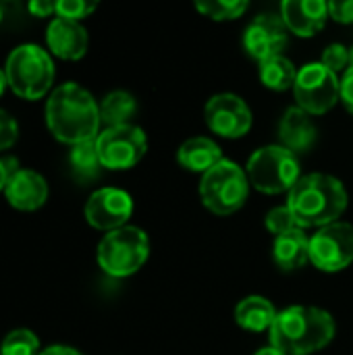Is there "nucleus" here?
<instances>
[{"mask_svg":"<svg viewBox=\"0 0 353 355\" xmlns=\"http://www.w3.org/2000/svg\"><path fill=\"white\" fill-rule=\"evenodd\" d=\"M29 12L35 17H48V15L56 12V2H46V0L29 2Z\"/></svg>","mask_w":353,"mask_h":355,"instance_id":"obj_32","label":"nucleus"},{"mask_svg":"<svg viewBox=\"0 0 353 355\" xmlns=\"http://www.w3.org/2000/svg\"><path fill=\"white\" fill-rule=\"evenodd\" d=\"M279 137L281 146L289 152H308L316 141V127L312 123V116L298 106L289 108L279 123Z\"/></svg>","mask_w":353,"mask_h":355,"instance_id":"obj_17","label":"nucleus"},{"mask_svg":"<svg viewBox=\"0 0 353 355\" xmlns=\"http://www.w3.org/2000/svg\"><path fill=\"white\" fill-rule=\"evenodd\" d=\"M150 256V239L139 227H121L104 235L98 245L100 268L117 279L137 272Z\"/></svg>","mask_w":353,"mask_h":355,"instance_id":"obj_7","label":"nucleus"},{"mask_svg":"<svg viewBox=\"0 0 353 355\" xmlns=\"http://www.w3.org/2000/svg\"><path fill=\"white\" fill-rule=\"evenodd\" d=\"M19 135V125L12 114L0 108V150H8Z\"/></svg>","mask_w":353,"mask_h":355,"instance_id":"obj_29","label":"nucleus"},{"mask_svg":"<svg viewBox=\"0 0 353 355\" xmlns=\"http://www.w3.org/2000/svg\"><path fill=\"white\" fill-rule=\"evenodd\" d=\"M322 64L333 73L343 71L350 64V48H345L343 44H331L322 54Z\"/></svg>","mask_w":353,"mask_h":355,"instance_id":"obj_28","label":"nucleus"},{"mask_svg":"<svg viewBox=\"0 0 353 355\" xmlns=\"http://www.w3.org/2000/svg\"><path fill=\"white\" fill-rule=\"evenodd\" d=\"M295 79H298V71H295L293 62L289 58H285L283 54L260 62V81L268 89L285 92L295 85Z\"/></svg>","mask_w":353,"mask_h":355,"instance_id":"obj_22","label":"nucleus"},{"mask_svg":"<svg viewBox=\"0 0 353 355\" xmlns=\"http://www.w3.org/2000/svg\"><path fill=\"white\" fill-rule=\"evenodd\" d=\"M4 193L10 206H15L17 210L31 212L44 206V202L48 200V183L40 173L19 168L15 175L8 177Z\"/></svg>","mask_w":353,"mask_h":355,"instance_id":"obj_15","label":"nucleus"},{"mask_svg":"<svg viewBox=\"0 0 353 355\" xmlns=\"http://www.w3.org/2000/svg\"><path fill=\"white\" fill-rule=\"evenodd\" d=\"M133 212V200L127 191L117 187H102L94 191L85 204V220L100 231H117L125 227Z\"/></svg>","mask_w":353,"mask_h":355,"instance_id":"obj_12","label":"nucleus"},{"mask_svg":"<svg viewBox=\"0 0 353 355\" xmlns=\"http://www.w3.org/2000/svg\"><path fill=\"white\" fill-rule=\"evenodd\" d=\"M196 8L210 17L212 21H231L241 17L248 10L246 0H202L196 2Z\"/></svg>","mask_w":353,"mask_h":355,"instance_id":"obj_24","label":"nucleus"},{"mask_svg":"<svg viewBox=\"0 0 353 355\" xmlns=\"http://www.w3.org/2000/svg\"><path fill=\"white\" fill-rule=\"evenodd\" d=\"M287 208L291 210L298 229L327 227L347 208V191L337 177L325 173L302 175L295 187L289 191Z\"/></svg>","mask_w":353,"mask_h":355,"instance_id":"obj_2","label":"nucleus"},{"mask_svg":"<svg viewBox=\"0 0 353 355\" xmlns=\"http://www.w3.org/2000/svg\"><path fill=\"white\" fill-rule=\"evenodd\" d=\"M341 81L337 73L327 69L322 62H308L298 71V79L293 85L298 108L308 112L310 116L327 114L339 100Z\"/></svg>","mask_w":353,"mask_h":355,"instance_id":"obj_8","label":"nucleus"},{"mask_svg":"<svg viewBox=\"0 0 353 355\" xmlns=\"http://www.w3.org/2000/svg\"><path fill=\"white\" fill-rule=\"evenodd\" d=\"M337 327L327 310L314 306H291L279 312L270 343L285 355H310L325 349L335 339Z\"/></svg>","mask_w":353,"mask_h":355,"instance_id":"obj_3","label":"nucleus"},{"mask_svg":"<svg viewBox=\"0 0 353 355\" xmlns=\"http://www.w3.org/2000/svg\"><path fill=\"white\" fill-rule=\"evenodd\" d=\"M0 21H2V8H0Z\"/></svg>","mask_w":353,"mask_h":355,"instance_id":"obj_38","label":"nucleus"},{"mask_svg":"<svg viewBox=\"0 0 353 355\" xmlns=\"http://www.w3.org/2000/svg\"><path fill=\"white\" fill-rule=\"evenodd\" d=\"M48 48L64 58V60H77L87 50V31L77 21H69L62 17H56L46 31Z\"/></svg>","mask_w":353,"mask_h":355,"instance_id":"obj_16","label":"nucleus"},{"mask_svg":"<svg viewBox=\"0 0 353 355\" xmlns=\"http://www.w3.org/2000/svg\"><path fill=\"white\" fill-rule=\"evenodd\" d=\"M277 316L279 312L275 310V306L260 295H250L241 300L235 308V322L250 333H270Z\"/></svg>","mask_w":353,"mask_h":355,"instance_id":"obj_20","label":"nucleus"},{"mask_svg":"<svg viewBox=\"0 0 353 355\" xmlns=\"http://www.w3.org/2000/svg\"><path fill=\"white\" fill-rule=\"evenodd\" d=\"M250 193V179L246 171L233 160L223 158L216 166H212L206 175H202L200 198L202 204L218 214L229 216L243 208Z\"/></svg>","mask_w":353,"mask_h":355,"instance_id":"obj_6","label":"nucleus"},{"mask_svg":"<svg viewBox=\"0 0 353 355\" xmlns=\"http://www.w3.org/2000/svg\"><path fill=\"white\" fill-rule=\"evenodd\" d=\"M46 123L52 135L64 144L77 146L92 141L100 135V106L81 85L64 83L56 87L48 98Z\"/></svg>","mask_w":353,"mask_h":355,"instance_id":"obj_1","label":"nucleus"},{"mask_svg":"<svg viewBox=\"0 0 353 355\" xmlns=\"http://www.w3.org/2000/svg\"><path fill=\"white\" fill-rule=\"evenodd\" d=\"M40 355H81L77 349H71V347H62V345H54V347H48L44 349Z\"/></svg>","mask_w":353,"mask_h":355,"instance_id":"obj_33","label":"nucleus"},{"mask_svg":"<svg viewBox=\"0 0 353 355\" xmlns=\"http://www.w3.org/2000/svg\"><path fill=\"white\" fill-rule=\"evenodd\" d=\"M69 160H71L73 171H75L79 177H83V179L96 177L98 171H100V166H102L100 156H98V148H96V139L73 146Z\"/></svg>","mask_w":353,"mask_h":355,"instance_id":"obj_23","label":"nucleus"},{"mask_svg":"<svg viewBox=\"0 0 353 355\" xmlns=\"http://www.w3.org/2000/svg\"><path fill=\"white\" fill-rule=\"evenodd\" d=\"M223 160V152L216 141L208 137H191L183 141L177 150V162L185 171L206 175L212 166Z\"/></svg>","mask_w":353,"mask_h":355,"instance_id":"obj_18","label":"nucleus"},{"mask_svg":"<svg viewBox=\"0 0 353 355\" xmlns=\"http://www.w3.org/2000/svg\"><path fill=\"white\" fill-rule=\"evenodd\" d=\"M6 181H8V173H6V166H4V160H0V191L6 187Z\"/></svg>","mask_w":353,"mask_h":355,"instance_id":"obj_34","label":"nucleus"},{"mask_svg":"<svg viewBox=\"0 0 353 355\" xmlns=\"http://www.w3.org/2000/svg\"><path fill=\"white\" fill-rule=\"evenodd\" d=\"M96 2H87V0H60L56 2V15L69 21H77L92 15L96 10Z\"/></svg>","mask_w":353,"mask_h":355,"instance_id":"obj_27","label":"nucleus"},{"mask_svg":"<svg viewBox=\"0 0 353 355\" xmlns=\"http://www.w3.org/2000/svg\"><path fill=\"white\" fill-rule=\"evenodd\" d=\"M281 19L289 31L300 37H312L329 19V2L322 0H285L281 4Z\"/></svg>","mask_w":353,"mask_h":355,"instance_id":"obj_14","label":"nucleus"},{"mask_svg":"<svg viewBox=\"0 0 353 355\" xmlns=\"http://www.w3.org/2000/svg\"><path fill=\"white\" fill-rule=\"evenodd\" d=\"M350 67H353V46L350 48Z\"/></svg>","mask_w":353,"mask_h":355,"instance_id":"obj_37","label":"nucleus"},{"mask_svg":"<svg viewBox=\"0 0 353 355\" xmlns=\"http://www.w3.org/2000/svg\"><path fill=\"white\" fill-rule=\"evenodd\" d=\"M310 262L322 272H339L353 262V227L333 223L310 237Z\"/></svg>","mask_w":353,"mask_h":355,"instance_id":"obj_10","label":"nucleus"},{"mask_svg":"<svg viewBox=\"0 0 353 355\" xmlns=\"http://www.w3.org/2000/svg\"><path fill=\"white\" fill-rule=\"evenodd\" d=\"M206 125L221 137H243L252 129V110L235 94L212 96L204 108Z\"/></svg>","mask_w":353,"mask_h":355,"instance_id":"obj_11","label":"nucleus"},{"mask_svg":"<svg viewBox=\"0 0 353 355\" xmlns=\"http://www.w3.org/2000/svg\"><path fill=\"white\" fill-rule=\"evenodd\" d=\"M256 355H285V354H283V352H279V349H275V347L270 345V347H264V349H260V352H258Z\"/></svg>","mask_w":353,"mask_h":355,"instance_id":"obj_35","label":"nucleus"},{"mask_svg":"<svg viewBox=\"0 0 353 355\" xmlns=\"http://www.w3.org/2000/svg\"><path fill=\"white\" fill-rule=\"evenodd\" d=\"M6 85H8V81H6V75H4V71H0V96L4 94Z\"/></svg>","mask_w":353,"mask_h":355,"instance_id":"obj_36","label":"nucleus"},{"mask_svg":"<svg viewBox=\"0 0 353 355\" xmlns=\"http://www.w3.org/2000/svg\"><path fill=\"white\" fill-rule=\"evenodd\" d=\"M329 17L339 23H353V0L352 2H329Z\"/></svg>","mask_w":353,"mask_h":355,"instance_id":"obj_30","label":"nucleus"},{"mask_svg":"<svg viewBox=\"0 0 353 355\" xmlns=\"http://www.w3.org/2000/svg\"><path fill=\"white\" fill-rule=\"evenodd\" d=\"M40 341L37 337L27 331V329H17L12 333L6 335V339L2 341L0 354L2 355H40Z\"/></svg>","mask_w":353,"mask_h":355,"instance_id":"obj_25","label":"nucleus"},{"mask_svg":"<svg viewBox=\"0 0 353 355\" xmlns=\"http://www.w3.org/2000/svg\"><path fill=\"white\" fill-rule=\"evenodd\" d=\"M287 46V27L277 15H260L256 17L243 35L246 52L258 62L279 56Z\"/></svg>","mask_w":353,"mask_h":355,"instance_id":"obj_13","label":"nucleus"},{"mask_svg":"<svg viewBox=\"0 0 353 355\" xmlns=\"http://www.w3.org/2000/svg\"><path fill=\"white\" fill-rule=\"evenodd\" d=\"M4 75L17 96L37 100L54 81V64L44 48L35 44H23L8 54Z\"/></svg>","mask_w":353,"mask_h":355,"instance_id":"obj_5","label":"nucleus"},{"mask_svg":"<svg viewBox=\"0 0 353 355\" xmlns=\"http://www.w3.org/2000/svg\"><path fill=\"white\" fill-rule=\"evenodd\" d=\"M96 148L102 166L112 171H127L144 158L148 139L146 133L135 125L106 127L96 137Z\"/></svg>","mask_w":353,"mask_h":355,"instance_id":"obj_9","label":"nucleus"},{"mask_svg":"<svg viewBox=\"0 0 353 355\" xmlns=\"http://www.w3.org/2000/svg\"><path fill=\"white\" fill-rule=\"evenodd\" d=\"M273 258L275 264L285 272L306 266V262H310V237H306L302 229H293L281 237H275Z\"/></svg>","mask_w":353,"mask_h":355,"instance_id":"obj_19","label":"nucleus"},{"mask_svg":"<svg viewBox=\"0 0 353 355\" xmlns=\"http://www.w3.org/2000/svg\"><path fill=\"white\" fill-rule=\"evenodd\" d=\"M339 98L343 100L345 108H347V110L353 114V67H347V69H345V73H343Z\"/></svg>","mask_w":353,"mask_h":355,"instance_id":"obj_31","label":"nucleus"},{"mask_svg":"<svg viewBox=\"0 0 353 355\" xmlns=\"http://www.w3.org/2000/svg\"><path fill=\"white\" fill-rule=\"evenodd\" d=\"M266 229L275 235V237H281L293 229H298L295 225V218L291 214V210L287 206H279V208H273L268 214H266V220H264Z\"/></svg>","mask_w":353,"mask_h":355,"instance_id":"obj_26","label":"nucleus"},{"mask_svg":"<svg viewBox=\"0 0 353 355\" xmlns=\"http://www.w3.org/2000/svg\"><path fill=\"white\" fill-rule=\"evenodd\" d=\"M137 112V102L129 92H110L100 104V119L108 127L131 125V119Z\"/></svg>","mask_w":353,"mask_h":355,"instance_id":"obj_21","label":"nucleus"},{"mask_svg":"<svg viewBox=\"0 0 353 355\" xmlns=\"http://www.w3.org/2000/svg\"><path fill=\"white\" fill-rule=\"evenodd\" d=\"M250 185L262 193H289L302 179V166L298 154L283 146H264L256 150L246 166Z\"/></svg>","mask_w":353,"mask_h":355,"instance_id":"obj_4","label":"nucleus"}]
</instances>
